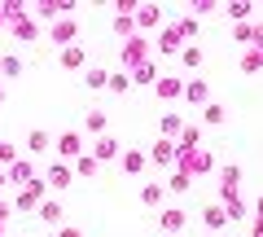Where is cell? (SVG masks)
<instances>
[{
  "mask_svg": "<svg viewBox=\"0 0 263 237\" xmlns=\"http://www.w3.org/2000/svg\"><path fill=\"white\" fill-rule=\"evenodd\" d=\"M123 48H127V53H123V66H127V75H132V70L145 62V53H149V40H145V35H132Z\"/></svg>",
  "mask_w": 263,
  "mask_h": 237,
  "instance_id": "1",
  "label": "cell"
},
{
  "mask_svg": "<svg viewBox=\"0 0 263 237\" xmlns=\"http://www.w3.org/2000/svg\"><path fill=\"white\" fill-rule=\"evenodd\" d=\"M40 198H44V180H31L27 189L18 193V211H35V207H40Z\"/></svg>",
  "mask_w": 263,
  "mask_h": 237,
  "instance_id": "2",
  "label": "cell"
},
{
  "mask_svg": "<svg viewBox=\"0 0 263 237\" xmlns=\"http://www.w3.org/2000/svg\"><path fill=\"white\" fill-rule=\"evenodd\" d=\"M57 158H62V162H70V158H79V145H84V141H79V136L75 132H66V136H57Z\"/></svg>",
  "mask_w": 263,
  "mask_h": 237,
  "instance_id": "3",
  "label": "cell"
},
{
  "mask_svg": "<svg viewBox=\"0 0 263 237\" xmlns=\"http://www.w3.org/2000/svg\"><path fill=\"white\" fill-rule=\"evenodd\" d=\"M158 228H162V233H180V228H184V211H180V207L162 211V215H158Z\"/></svg>",
  "mask_w": 263,
  "mask_h": 237,
  "instance_id": "4",
  "label": "cell"
},
{
  "mask_svg": "<svg viewBox=\"0 0 263 237\" xmlns=\"http://www.w3.org/2000/svg\"><path fill=\"white\" fill-rule=\"evenodd\" d=\"M92 158H97V162H110V158H119V141H114V136H101V141L92 145Z\"/></svg>",
  "mask_w": 263,
  "mask_h": 237,
  "instance_id": "5",
  "label": "cell"
},
{
  "mask_svg": "<svg viewBox=\"0 0 263 237\" xmlns=\"http://www.w3.org/2000/svg\"><path fill=\"white\" fill-rule=\"evenodd\" d=\"M180 93H184V84H180V79H171V75L158 79V97H162V101H171V97H180Z\"/></svg>",
  "mask_w": 263,
  "mask_h": 237,
  "instance_id": "6",
  "label": "cell"
},
{
  "mask_svg": "<svg viewBox=\"0 0 263 237\" xmlns=\"http://www.w3.org/2000/svg\"><path fill=\"white\" fill-rule=\"evenodd\" d=\"M48 185H53V189H66V185H70V167H66V162L48 167Z\"/></svg>",
  "mask_w": 263,
  "mask_h": 237,
  "instance_id": "7",
  "label": "cell"
},
{
  "mask_svg": "<svg viewBox=\"0 0 263 237\" xmlns=\"http://www.w3.org/2000/svg\"><path fill=\"white\" fill-rule=\"evenodd\" d=\"M237 40H263V22H237Z\"/></svg>",
  "mask_w": 263,
  "mask_h": 237,
  "instance_id": "8",
  "label": "cell"
},
{
  "mask_svg": "<svg viewBox=\"0 0 263 237\" xmlns=\"http://www.w3.org/2000/svg\"><path fill=\"white\" fill-rule=\"evenodd\" d=\"M62 66H66V70H75V66H84V48H79V44L62 48Z\"/></svg>",
  "mask_w": 263,
  "mask_h": 237,
  "instance_id": "9",
  "label": "cell"
},
{
  "mask_svg": "<svg viewBox=\"0 0 263 237\" xmlns=\"http://www.w3.org/2000/svg\"><path fill=\"white\" fill-rule=\"evenodd\" d=\"M132 18L141 22V27H158V22H162V13L154 9V5H145V9H136V13H132Z\"/></svg>",
  "mask_w": 263,
  "mask_h": 237,
  "instance_id": "10",
  "label": "cell"
},
{
  "mask_svg": "<svg viewBox=\"0 0 263 237\" xmlns=\"http://www.w3.org/2000/svg\"><path fill=\"white\" fill-rule=\"evenodd\" d=\"M180 127H184V123H180L176 114H162V123H158V132H162V141H171V136H180Z\"/></svg>",
  "mask_w": 263,
  "mask_h": 237,
  "instance_id": "11",
  "label": "cell"
},
{
  "mask_svg": "<svg viewBox=\"0 0 263 237\" xmlns=\"http://www.w3.org/2000/svg\"><path fill=\"white\" fill-rule=\"evenodd\" d=\"M123 171H127V176L145 171V154H141V150H127V158H123Z\"/></svg>",
  "mask_w": 263,
  "mask_h": 237,
  "instance_id": "12",
  "label": "cell"
},
{
  "mask_svg": "<svg viewBox=\"0 0 263 237\" xmlns=\"http://www.w3.org/2000/svg\"><path fill=\"white\" fill-rule=\"evenodd\" d=\"M176 141H158V145H154V162H171V158H176Z\"/></svg>",
  "mask_w": 263,
  "mask_h": 237,
  "instance_id": "13",
  "label": "cell"
},
{
  "mask_svg": "<svg viewBox=\"0 0 263 237\" xmlns=\"http://www.w3.org/2000/svg\"><path fill=\"white\" fill-rule=\"evenodd\" d=\"M132 79H136V84H145V79H158V66H154V62H149V57H145V62H141V66H136V70H132Z\"/></svg>",
  "mask_w": 263,
  "mask_h": 237,
  "instance_id": "14",
  "label": "cell"
},
{
  "mask_svg": "<svg viewBox=\"0 0 263 237\" xmlns=\"http://www.w3.org/2000/svg\"><path fill=\"white\" fill-rule=\"evenodd\" d=\"M162 193H167V185H145V189H141V202L158 207V202H162Z\"/></svg>",
  "mask_w": 263,
  "mask_h": 237,
  "instance_id": "15",
  "label": "cell"
},
{
  "mask_svg": "<svg viewBox=\"0 0 263 237\" xmlns=\"http://www.w3.org/2000/svg\"><path fill=\"white\" fill-rule=\"evenodd\" d=\"M184 97H189V101H206V84H202V79H189V84H184Z\"/></svg>",
  "mask_w": 263,
  "mask_h": 237,
  "instance_id": "16",
  "label": "cell"
},
{
  "mask_svg": "<svg viewBox=\"0 0 263 237\" xmlns=\"http://www.w3.org/2000/svg\"><path fill=\"white\" fill-rule=\"evenodd\" d=\"M105 119H110L105 110H88V119H84V123H88V132H101V127H105Z\"/></svg>",
  "mask_w": 263,
  "mask_h": 237,
  "instance_id": "17",
  "label": "cell"
},
{
  "mask_svg": "<svg viewBox=\"0 0 263 237\" xmlns=\"http://www.w3.org/2000/svg\"><path fill=\"white\" fill-rule=\"evenodd\" d=\"M70 35H75V22H57V27H53V40H57V44H66V40H70Z\"/></svg>",
  "mask_w": 263,
  "mask_h": 237,
  "instance_id": "18",
  "label": "cell"
},
{
  "mask_svg": "<svg viewBox=\"0 0 263 237\" xmlns=\"http://www.w3.org/2000/svg\"><path fill=\"white\" fill-rule=\"evenodd\" d=\"M9 180H18V185L27 180L31 185V162H13V167H9Z\"/></svg>",
  "mask_w": 263,
  "mask_h": 237,
  "instance_id": "19",
  "label": "cell"
},
{
  "mask_svg": "<svg viewBox=\"0 0 263 237\" xmlns=\"http://www.w3.org/2000/svg\"><path fill=\"white\" fill-rule=\"evenodd\" d=\"M88 88H110V75H105L101 66H92L88 70Z\"/></svg>",
  "mask_w": 263,
  "mask_h": 237,
  "instance_id": "20",
  "label": "cell"
},
{
  "mask_svg": "<svg viewBox=\"0 0 263 237\" xmlns=\"http://www.w3.org/2000/svg\"><path fill=\"white\" fill-rule=\"evenodd\" d=\"M127 88H132V75H127V70L110 75V93H127Z\"/></svg>",
  "mask_w": 263,
  "mask_h": 237,
  "instance_id": "21",
  "label": "cell"
},
{
  "mask_svg": "<svg viewBox=\"0 0 263 237\" xmlns=\"http://www.w3.org/2000/svg\"><path fill=\"white\" fill-rule=\"evenodd\" d=\"M202 215H206V224H211V228H224V224H228V215H224L219 207H206Z\"/></svg>",
  "mask_w": 263,
  "mask_h": 237,
  "instance_id": "22",
  "label": "cell"
},
{
  "mask_svg": "<svg viewBox=\"0 0 263 237\" xmlns=\"http://www.w3.org/2000/svg\"><path fill=\"white\" fill-rule=\"evenodd\" d=\"M202 123H224V105H211V101H206V110H202Z\"/></svg>",
  "mask_w": 263,
  "mask_h": 237,
  "instance_id": "23",
  "label": "cell"
},
{
  "mask_svg": "<svg viewBox=\"0 0 263 237\" xmlns=\"http://www.w3.org/2000/svg\"><path fill=\"white\" fill-rule=\"evenodd\" d=\"M75 167H79V176H92V171H97V158H92V154H88V158L79 154V158H75Z\"/></svg>",
  "mask_w": 263,
  "mask_h": 237,
  "instance_id": "24",
  "label": "cell"
},
{
  "mask_svg": "<svg viewBox=\"0 0 263 237\" xmlns=\"http://www.w3.org/2000/svg\"><path fill=\"white\" fill-rule=\"evenodd\" d=\"M27 145H31V150H48L53 141H48V132H31V136H27Z\"/></svg>",
  "mask_w": 263,
  "mask_h": 237,
  "instance_id": "25",
  "label": "cell"
},
{
  "mask_svg": "<svg viewBox=\"0 0 263 237\" xmlns=\"http://www.w3.org/2000/svg\"><path fill=\"white\" fill-rule=\"evenodd\" d=\"M180 57H184V66H197L202 62V48H180Z\"/></svg>",
  "mask_w": 263,
  "mask_h": 237,
  "instance_id": "26",
  "label": "cell"
},
{
  "mask_svg": "<svg viewBox=\"0 0 263 237\" xmlns=\"http://www.w3.org/2000/svg\"><path fill=\"white\" fill-rule=\"evenodd\" d=\"M167 189H171V193H184V189H189V176H184V171H180V176H171Z\"/></svg>",
  "mask_w": 263,
  "mask_h": 237,
  "instance_id": "27",
  "label": "cell"
},
{
  "mask_svg": "<svg viewBox=\"0 0 263 237\" xmlns=\"http://www.w3.org/2000/svg\"><path fill=\"white\" fill-rule=\"evenodd\" d=\"M0 70H5V75H18L22 62H18V57H5V62H0Z\"/></svg>",
  "mask_w": 263,
  "mask_h": 237,
  "instance_id": "28",
  "label": "cell"
},
{
  "mask_svg": "<svg viewBox=\"0 0 263 237\" xmlns=\"http://www.w3.org/2000/svg\"><path fill=\"white\" fill-rule=\"evenodd\" d=\"M13 158H18V150H13L9 141H0V162H13Z\"/></svg>",
  "mask_w": 263,
  "mask_h": 237,
  "instance_id": "29",
  "label": "cell"
},
{
  "mask_svg": "<svg viewBox=\"0 0 263 237\" xmlns=\"http://www.w3.org/2000/svg\"><path fill=\"white\" fill-rule=\"evenodd\" d=\"M246 13H250V5H228V18H237V22H246Z\"/></svg>",
  "mask_w": 263,
  "mask_h": 237,
  "instance_id": "30",
  "label": "cell"
},
{
  "mask_svg": "<svg viewBox=\"0 0 263 237\" xmlns=\"http://www.w3.org/2000/svg\"><path fill=\"white\" fill-rule=\"evenodd\" d=\"M40 215H44V220H57V215H62V207H57V202H44V207H40Z\"/></svg>",
  "mask_w": 263,
  "mask_h": 237,
  "instance_id": "31",
  "label": "cell"
},
{
  "mask_svg": "<svg viewBox=\"0 0 263 237\" xmlns=\"http://www.w3.org/2000/svg\"><path fill=\"white\" fill-rule=\"evenodd\" d=\"M5 220H9V207H5V211H0V237H5Z\"/></svg>",
  "mask_w": 263,
  "mask_h": 237,
  "instance_id": "32",
  "label": "cell"
},
{
  "mask_svg": "<svg viewBox=\"0 0 263 237\" xmlns=\"http://www.w3.org/2000/svg\"><path fill=\"white\" fill-rule=\"evenodd\" d=\"M57 237H79V228H62V233H57Z\"/></svg>",
  "mask_w": 263,
  "mask_h": 237,
  "instance_id": "33",
  "label": "cell"
}]
</instances>
